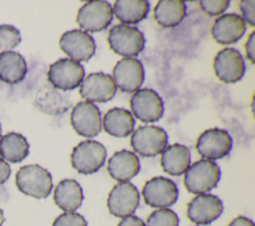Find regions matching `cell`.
<instances>
[{"label":"cell","instance_id":"cell-1","mask_svg":"<svg viewBox=\"0 0 255 226\" xmlns=\"http://www.w3.org/2000/svg\"><path fill=\"white\" fill-rule=\"evenodd\" d=\"M15 182L22 193L37 199L48 197L53 188L50 172L38 164L22 166L16 173Z\"/></svg>","mask_w":255,"mask_h":226},{"label":"cell","instance_id":"cell-2","mask_svg":"<svg viewBox=\"0 0 255 226\" xmlns=\"http://www.w3.org/2000/svg\"><path fill=\"white\" fill-rule=\"evenodd\" d=\"M220 174V168L214 161L200 159L186 169L183 183L188 192L197 195L204 194L216 187Z\"/></svg>","mask_w":255,"mask_h":226},{"label":"cell","instance_id":"cell-3","mask_svg":"<svg viewBox=\"0 0 255 226\" xmlns=\"http://www.w3.org/2000/svg\"><path fill=\"white\" fill-rule=\"evenodd\" d=\"M106 147L96 140H84L78 143L71 153V164L82 174L97 172L105 163Z\"/></svg>","mask_w":255,"mask_h":226},{"label":"cell","instance_id":"cell-4","mask_svg":"<svg viewBox=\"0 0 255 226\" xmlns=\"http://www.w3.org/2000/svg\"><path fill=\"white\" fill-rule=\"evenodd\" d=\"M108 42L116 54L129 58L138 55L143 50L145 40L137 28L121 24L110 30Z\"/></svg>","mask_w":255,"mask_h":226},{"label":"cell","instance_id":"cell-5","mask_svg":"<svg viewBox=\"0 0 255 226\" xmlns=\"http://www.w3.org/2000/svg\"><path fill=\"white\" fill-rule=\"evenodd\" d=\"M167 141L165 130L156 125L139 126L130 137L132 149L143 157H152L161 153L167 146Z\"/></svg>","mask_w":255,"mask_h":226},{"label":"cell","instance_id":"cell-6","mask_svg":"<svg viewBox=\"0 0 255 226\" xmlns=\"http://www.w3.org/2000/svg\"><path fill=\"white\" fill-rule=\"evenodd\" d=\"M85 77L84 67L71 59H59L49 67L48 80L54 88L71 91L79 87Z\"/></svg>","mask_w":255,"mask_h":226},{"label":"cell","instance_id":"cell-7","mask_svg":"<svg viewBox=\"0 0 255 226\" xmlns=\"http://www.w3.org/2000/svg\"><path fill=\"white\" fill-rule=\"evenodd\" d=\"M113 15V8L109 2L89 1L78 11L76 21L81 29L96 33L105 30L111 24Z\"/></svg>","mask_w":255,"mask_h":226},{"label":"cell","instance_id":"cell-8","mask_svg":"<svg viewBox=\"0 0 255 226\" xmlns=\"http://www.w3.org/2000/svg\"><path fill=\"white\" fill-rule=\"evenodd\" d=\"M144 203L153 208H167L178 198V188L171 179L155 176L147 180L141 190Z\"/></svg>","mask_w":255,"mask_h":226},{"label":"cell","instance_id":"cell-9","mask_svg":"<svg viewBox=\"0 0 255 226\" xmlns=\"http://www.w3.org/2000/svg\"><path fill=\"white\" fill-rule=\"evenodd\" d=\"M195 147L200 156L212 161L222 158L230 152L232 138L225 129L209 128L198 136Z\"/></svg>","mask_w":255,"mask_h":226},{"label":"cell","instance_id":"cell-10","mask_svg":"<svg viewBox=\"0 0 255 226\" xmlns=\"http://www.w3.org/2000/svg\"><path fill=\"white\" fill-rule=\"evenodd\" d=\"M139 204V193L136 187L128 182H119L109 193L107 205L115 217L125 218L131 215Z\"/></svg>","mask_w":255,"mask_h":226},{"label":"cell","instance_id":"cell-11","mask_svg":"<svg viewBox=\"0 0 255 226\" xmlns=\"http://www.w3.org/2000/svg\"><path fill=\"white\" fill-rule=\"evenodd\" d=\"M130 109L133 115L143 122L157 121L163 114V102L151 89H140L130 98Z\"/></svg>","mask_w":255,"mask_h":226},{"label":"cell","instance_id":"cell-12","mask_svg":"<svg viewBox=\"0 0 255 226\" xmlns=\"http://www.w3.org/2000/svg\"><path fill=\"white\" fill-rule=\"evenodd\" d=\"M61 50L76 62L89 61L96 52L94 38L87 32L74 29L65 32L59 41Z\"/></svg>","mask_w":255,"mask_h":226},{"label":"cell","instance_id":"cell-13","mask_svg":"<svg viewBox=\"0 0 255 226\" xmlns=\"http://www.w3.org/2000/svg\"><path fill=\"white\" fill-rule=\"evenodd\" d=\"M71 124L75 131L85 137H94L102 130L99 108L90 102L78 103L71 113Z\"/></svg>","mask_w":255,"mask_h":226},{"label":"cell","instance_id":"cell-14","mask_svg":"<svg viewBox=\"0 0 255 226\" xmlns=\"http://www.w3.org/2000/svg\"><path fill=\"white\" fill-rule=\"evenodd\" d=\"M216 77L225 84H233L242 79L245 73V63L240 52L234 48H224L219 51L213 61Z\"/></svg>","mask_w":255,"mask_h":226},{"label":"cell","instance_id":"cell-15","mask_svg":"<svg viewBox=\"0 0 255 226\" xmlns=\"http://www.w3.org/2000/svg\"><path fill=\"white\" fill-rule=\"evenodd\" d=\"M113 80L122 92L134 93L144 81V70L141 62L135 58H124L113 69Z\"/></svg>","mask_w":255,"mask_h":226},{"label":"cell","instance_id":"cell-16","mask_svg":"<svg viewBox=\"0 0 255 226\" xmlns=\"http://www.w3.org/2000/svg\"><path fill=\"white\" fill-rule=\"evenodd\" d=\"M223 212L222 201L213 194H198L187 204L188 219L197 225H208Z\"/></svg>","mask_w":255,"mask_h":226},{"label":"cell","instance_id":"cell-17","mask_svg":"<svg viewBox=\"0 0 255 226\" xmlns=\"http://www.w3.org/2000/svg\"><path fill=\"white\" fill-rule=\"evenodd\" d=\"M117 92L113 78L105 73L98 72L88 75L80 87V95L87 102L106 103L111 101Z\"/></svg>","mask_w":255,"mask_h":226},{"label":"cell","instance_id":"cell-18","mask_svg":"<svg viewBox=\"0 0 255 226\" xmlns=\"http://www.w3.org/2000/svg\"><path fill=\"white\" fill-rule=\"evenodd\" d=\"M245 30L246 24L242 17L235 13H228L214 21L211 27V35L218 44L230 45L239 41Z\"/></svg>","mask_w":255,"mask_h":226},{"label":"cell","instance_id":"cell-19","mask_svg":"<svg viewBox=\"0 0 255 226\" xmlns=\"http://www.w3.org/2000/svg\"><path fill=\"white\" fill-rule=\"evenodd\" d=\"M140 169L138 157L135 153L122 149L115 152L108 161V172L119 182H126L134 177Z\"/></svg>","mask_w":255,"mask_h":226},{"label":"cell","instance_id":"cell-20","mask_svg":"<svg viewBox=\"0 0 255 226\" xmlns=\"http://www.w3.org/2000/svg\"><path fill=\"white\" fill-rule=\"evenodd\" d=\"M160 165L164 172L172 176L183 174L190 165V151L180 143L168 145L161 152Z\"/></svg>","mask_w":255,"mask_h":226},{"label":"cell","instance_id":"cell-21","mask_svg":"<svg viewBox=\"0 0 255 226\" xmlns=\"http://www.w3.org/2000/svg\"><path fill=\"white\" fill-rule=\"evenodd\" d=\"M83 200V189L75 179L61 180L54 190L55 204L65 212L76 211Z\"/></svg>","mask_w":255,"mask_h":226},{"label":"cell","instance_id":"cell-22","mask_svg":"<svg viewBox=\"0 0 255 226\" xmlns=\"http://www.w3.org/2000/svg\"><path fill=\"white\" fill-rule=\"evenodd\" d=\"M135 121L126 109L114 108L104 115L102 125L107 133L115 137H126L132 132Z\"/></svg>","mask_w":255,"mask_h":226},{"label":"cell","instance_id":"cell-23","mask_svg":"<svg viewBox=\"0 0 255 226\" xmlns=\"http://www.w3.org/2000/svg\"><path fill=\"white\" fill-rule=\"evenodd\" d=\"M27 74L25 59L16 52L0 53V80L9 85L20 83Z\"/></svg>","mask_w":255,"mask_h":226},{"label":"cell","instance_id":"cell-24","mask_svg":"<svg viewBox=\"0 0 255 226\" xmlns=\"http://www.w3.org/2000/svg\"><path fill=\"white\" fill-rule=\"evenodd\" d=\"M186 14V5L180 0H160L153 9L156 23L164 28L178 25Z\"/></svg>","mask_w":255,"mask_h":226},{"label":"cell","instance_id":"cell-25","mask_svg":"<svg viewBox=\"0 0 255 226\" xmlns=\"http://www.w3.org/2000/svg\"><path fill=\"white\" fill-rule=\"evenodd\" d=\"M149 12V3L145 0H118L113 13L125 24H135L142 21Z\"/></svg>","mask_w":255,"mask_h":226},{"label":"cell","instance_id":"cell-26","mask_svg":"<svg viewBox=\"0 0 255 226\" xmlns=\"http://www.w3.org/2000/svg\"><path fill=\"white\" fill-rule=\"evenodd\" d=\"M29 154V143L25 136L8 132L0 138V155L12 163L21 162Z\"/></svg>","mask_w":255,"mask_h":226},{"label":"cell","instance_id":"cell-27","mask_svg":"<svg viewBox=\"0 0 255 226\" xmlns=\"http://www.w3.org/2000/svg\"><path fill=\"white\" fill-rule=\"evenodd\" d=\"M179 219L174 211L168 208H159L152 211L147 219L145 226H178Z\"/></svg>","mask_w":255,"mask_h":226},{"label":"cell","instance_id":"cell-28","mask_svg":"<svg viewBox=\"0 0 255 226\" xmlns=\"http://www.w3.org/2000/svg\"><path fill=\"white\" fill-rule=\"evenodd\" d=\"M21 42V34L12 25H0V51L5 52L17 47Z\"/></svg>","mask_w":255,"mask_h":226},{"label":"cell","instance_id":"cell-29","mask_svg":"<svg viewBox=\"0 0 255 226\" xmlns=\"http://www.w3.org/2000/svg\"><path fill=\"white\" fill-rule=\"evenodd\" d=\"M52 226H88V223L84 216L77 212H65L54 220Z\"/></svg>","mask_w":255,"mask_h":226},{"label":"cell","instance_id":"cell-30","mask_svg":"<svg viewBox=\"0 0 255 226\" xmlns=\"http://www.w3.org/2000/svg\"><path fill=\"white\" fill-rule=\"evenodd\" d=\"M229 1L228 0H201L199 1L200 8L202 11L209 15V16H215V15H220L223 13L227 7L229 6Z\"/></svg>","mask_w":255,"mask_h":226},{"label":"cell","instance_id":"cell-31","mask_svg":"<svg viewBox=\"0 0 255 226\" xmlns=\"http://www.w3.org/2000/svg\"><path fill=\"white\" fill-rule=\"evenodd\" d=\"M239 8L243 16L244 22H247L250 26L255 25V17H254V8L255 1L253 0H242L239 3Z\"/></svg>","mask_w":255,"mask_h":226},{"label":"cell","instance_id":"cell-32","mask_svg":"<svg viewBox=\"0 0 255 226\" xmlns=\"http://www.w3.org/2000/svg\"><path fill=\"white\" fill-rule=\"evenodd\" d=\"M254 47H255V32L253 31L249 35V38L245 44L246 56L252 64H254V62H255V48Z\"/></svg>","mask_w":255,"mask_h":226},{"label":"cell","instance_id":"cell-33","mask_svg":"<svg viewBox=\"0 0 255 226\" xmlns=\"http://www.w3.org/2000/svg\"><path fill=\"white\" fill-rule=\"evenodd\" d=\"M117 226H145L144 222L134 215H129L123 218Z\"/></svg>","mask_w":255,"mask_h":226},{"label":"cell","instance_id":"cell-34","mask_svg":"<svg viewBox=\"0 0 255 226\" xmlns=\"http://www.w3.org/2000/svg\"><path fill=\"white\" fill-rule=\"evenodd\" d=\"M11 168L10 165L0 157V184H3L10 176Z\"/></svg>","mask_w":255,"mask_h":226},{"label":"cell","instance_id":"cell-35","mask_svg":"<svg viewBox=\"0 0 255 226\" xmlns=\"http://www.w3.org/2000/svg\"><path fill=\"white\" fill-rule=\"evenodd\" d=\"M228 226H255L254 222L245 217V216H237L228 224Z\"/></svg>","mask_w":255,"mask_h":226},{"label":"cell","instance_id":"cell-36","mask_svg":"<svg viewBox=\"0 0 255 226\" xmlns=\"http://www.w3.org/2000/svg\"><path fill=\"white\" fill-rule=\"evenodd\" d=\"M3 222H4V214H3L2 209L0 208V226H2Z\"/></svg>","mask_w":255,"mask_h":226},{"label":"cell","instance_id":"cell-37","mask_svg":"<svg viewBox=\"0 0 255 226\" xmlns=\"http://www.w3.org/2000/svg\"><path fill=\"white\" fill-rule=\"evenodd\" d=\"M1 133H2V129H1V125H0V138H1Z\"/></svg>","mask_w":255,"mask_h":226}]
</instances>
